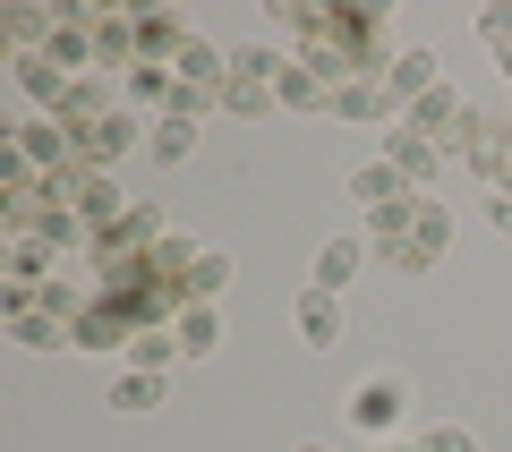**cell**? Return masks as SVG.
I'll return each instance as SVG.
<instances>
[{
  "instance_id": "30bf717a",
  "label": "cell",
  "mask_w": 512,
  "mask_h": 452,
  "mask_svg": "<svg viewBox=\"0 0 512 452\" xmlns=\"http://www.w3.org/2000/svg\"><path fill=\"white\" fill-rule=\"evenodd\" d=\"M188 26L180 18H163V9H154V18H137V60H154V69H180V52H188Z\"/></svg>"
},
{
  "instance_id": "1f68e13d",
  "label": "cell",
  "mask_w": 512,
  "mask_h": 452,
  "mask_svg": "<svg viewBox=\"0 0 512 452\" xmlns=\"http://www.w3.org/2000/svg\"><path fill=\"white\" fill-rule=\"evenodd\" d=\"M393 452H402V444H393ZM410 452H419V444H410Z\"/></svg>"
},
{
  "instance_id": "7c38bea8",
  "label": "cell",
  "mask_w": 512,
  "mask_h": 452,
  "mask_svg": "<svg viewBox=\"0 0 512 452\" xmlns=\"http://www.w3.org/2000/svg\"><path fill=\"white\" fill-rule=\"evenodd\" d=\"M461 111H470V103H461L453 86H436V94H419V103H410L402 120L419 128V137H436V145H444V137H453V128H461Z\"/></svg>"
},
{
  "instance_id": "ba28073f",
  "label": "cell",
  "mask_w": 512,
  "mask_h": 452,
  "mask_svg": "<svg viewBox=\"0 0 512 452\" xmlns=\"http://www.w3.org/2000/svg\"><path fill=\"white\" fill-rule=\"evenodd\" d=\"M384 86H393V103H419V94H436L444 77H436V52H427V43H410V52H393V69H384Z\"/></svg>"
},
{
  "instance_id": "484cf974",
  "label": "cell",
  "mask_w": 512,
  "mask_h": 452,
  "mask_svg": "<svg viewBox=\"0 0 512 452\" xmlns=\"http://www.w3.org/2000/svg\"><path fill=\"white\" fill-rule=\"evenodd\" d=\"M197 154V120H154V163H188Z\"/></svg>"
},
{
  "instance_id": "ac0fdd59",
  "label": "cell",
  "mask_w": 512,
  "mask_h": 452,
  "mask_svg": "<svg viewBox=\"0 0 512 452\" xmlns=\"http://www.w3.org/2000/svg\"><path fill=\"white\" fill-rule=\"evenodd\" d=\"M222 282H231V256H222V248H197V265H188V308H214V290Z\"/></svg>"
},
{
  "instance_id": "8fae6325",
  "label": "cell",
  "mask_w": 512,
  "mask_h": 452,
  "mask_svg": "<svg viewBox=\"0 0 512 452\" xmlns=\"http://www.w3.org/2000/svg\"><path fill=\"white\" fill-rule=\"evenodd\" d=\"M333 111H342V120H402V103H393L384 77H350V86L333 94Z\"/></svg>"
},
{
  "instance_id": "d4e9b609",
  "label": "cell",
  "mask_w": 512,
  "mask_h": 452,
  "mask_svg": "<svg viewBox=\"0 0 512 452\" xmlns=\"http://www.w3.org/2000/svg\"><path fill=\"white\" fill-rule=\"evenodd\" d=\"M154 401H163V376H146V367L111 376V410H154Z\"/></svg>"
},
{
  "instance_id": "44dd1931",
  "label": "cell",
  "mask_w": 512,
  "mask_h": 452,
  "mask_svg": "<svg viewBox=\"0 0 512 452\" xmlns=\"http://www.w3.org/2000/svg\"><path fill=\"white\" fill-rule=\"evenodd\" d=\"M103 111H111V103H103V86H94V77H77V86H69V103H60V111H52V120H60V128H69V137H86V128H94V120H103Z\"/></svg>"
},
{
  "instance_id": "9c48e42d",
  "label": "cell",
  "mask_w": 512,
  "mask_h": 452,
  "mask_svg": "<svg viewBox=\"0 0 512 452\" xmlns=\"http://www.w3.org/2000/svg\"><path fill=\"white\" fill-rule=\"evenodd\" d=\"M291 316H299V342H316V350H333V342H342V299H333V290H316V282H308Z\"/></svg>"
},
{
  "instance_id": "4fadbf2b",
  "label": "cell",
  "mask_w": 512,
  "mask_h": 452,
  "mask_svg": "<svg viewBox=\"0 0 512 452\" xmlns=\"http://www.w3.org/2000/svg\"><path fill=\"white\" fill-rule=\"evenodd\" d=\"M94 69H137V18H94Z\"/></svg>"
},
{
  "instance_id": "2e32d148",
  "label": "cell",
  "mask_w": 512,
  "mask_h": 452,
  "mask_svg": "<svg viewBox=\"0 0 512 452\" xmlns=\"http://www.w3.org/2000/svg\"><path fill=\"white\" fill-rule=\"evenodd\" d=\"M282 111H333V86H325L299 52H291V69H282Z\"/></svg>"
},
{
  "instance_id": "83f0119b",
  "label": "cell",
  "mask_w": 512,
  "mask_h": 452,
  "mask_svg": "<svg viewBox=\"0 0 512 452\" xmlns=\"http://www.w3.org/2000/svg\"><path fill=\"white\" fill-rule=\"evenodd\" d=\"M478 43H495V52L512 43V0H487V9H478Z\"/></svg>"
},
{
  "instance_id": "5bb4252c",
  "label": "cell",
  "mask_w": 512,
  "mask_h": 452,
  "mask_svg": "<svg viewBox=\"0 0 512 452\" xmlns=\"http://www.w3.org/2000/svg\"><path fill=\"white\" fill-rule=\"evenodd\" d=\"M0 265H9V282H18V290H43V282L60 273L43 239H9V248H0Z\"/></svg>"
},
{
  "instance_id": "cb8c5ba5",
  "label": "cell",
  "mask_w": 512,
  "mask_h": 452,
  "mask_svg": "<svg viewBox=\"0 0 512 452\" xmlns=\"http://www.w3.org/2000/svg\"><path fill=\"white\" fill-rule=\"evenodd\" d=\"M274 103H282V86H256V77H231L222 86V111H239V120H265Z\"/></svg>"
},
{
  "instance_id": "f1b7e54d",
  "label": "cell",
  "mask_w": 512,
  "mask_h": 452,
  "mask_svg": "<svg viewBox=\"0 0 512 452\" xmlns=\"http://www.w3.org/2000/svg\"><path fill=\"white\" fill-rule=\"evenodd\" d=\"M419 452H478V435H470V427H427Z\"/></svg>"
},
{
  "instance_id": "7a4b0ae2",
  "label": "cell",
  "mask_w": 512,
  "mask_h": 452,
  "mask_svg": "<svg viewBox=\"0 0 512 452\" xmlns=\"http://www.w3.org/2000/svg\"><path fill=\"white\" fill-rule=\"evenodd\" d=\"M154 248H163V214H154V205H128L120 222H103V231L86 239L94 273H103V265H128V256H154Z\"/></svg>"
},
{
  "instance_id": "7402d4cb",
  "label": "cell",
  "mask_w": 512,
  "mask_h": 452,
  "mask_svg": "<svg viewBox=\"0 0 512 452\" xmlns=\"http://www.w3.org/2000/svg\"><path fill=\"white\" fill-rule=\"evenodd\" d=\"M171 333H180V359H205V350L222 342V316L214 308H180V316H171Z\"/></svg>"
},
{
  "instance_id": "ffe728a7",
  "label": "cell",
  "mask_w": 512,
  "mask_h": 452,
  "mask_svg": "<svg viewBox=\"0 0 512 452\" xmlns=\"http://www.w3.org/2000/svg\"><path fill=\"white\" fill-rule=\"evenodd\" d=\"M402 171H393V163H367L359 171V180H350V205H367V214H384V205H393V197H402Z\"/></svg>"
},
{
  "instance_id": "52a82bcc",
  "label": "cell",
  "mask_w": 512,
  "mask_h": 452,
  "mask_svg": "<svg viewBox=\"0 0 512 452\" xmlns=\"http://www.w3.org/2000/svg\"><path fill=\"white\" fill-rule=\"evenodd\" d=\"M43 60H52V69H69V77L94 69V18H86V9H60V26H52V43H43Z\"/></svg>"
},
{
  "instance_id": "9a60e30c",
  "label": "cell",
  "mask_w": 512,
  "mask_h": 452,
  "mask_svg": "<svg viewBox=\"0 0 512 452\" xmlns=\"http://www.w3.org/2000/svg\"><path fill=\"white\" fill-rule=\"evenodd\" d=\"M18 86L35 94L43 111H60V103H69V86H77V77H69V69H52L43 52H26V60H18Z\"/></svg>"
},
{
  "instance_id": "3957f363",
  "label": "cell",
  "mask_w": 512,
  "mask_h": 452,
  "mask_svg": "<svg viewBox=\"0 0 512 452\" xmlns=\"http://www.w3.org/2000/svg\"><path fill=\"white\" fill-rule=\"evenodd\" d=\"M402 410H410V384L402 376H367L359 393H350V427H359V435H393Z\"/></svg>"
},
{
  "instance_id": "603a6c76",
  "label": "cell",
  "mask_w": 512,
  "mask_h": 452,
  "mask_svg": "<svg viewBox=\"0 0 512 452\" xmlns=\"http://www.w3.org/2000/svg\"><path fill=\"white\" fill-rule=\"evenodd\" d=\"M128 359L146 367V376H163V367L180 359V333H171V325H146V333H137V342H128Z\"/></svg>"
},
{
  "instance_id": "6da1fadb",
  "label": "cell",
  "mask_w": 512,
  "mask_h": 452,
  "mask_svg": "<svg viewBox=\"0 0 512 452\" xmlns=\"http://www.w3.org/2000/svg\"><path fill=\"white\" fill-rule=\"evenodd\" d=\"M444 239H453V214H444V205L427 197V188H402V197H393V205L376 214L367 248H376L393 273H427V265L444 256Z\"/></svg>"
},
{
  "instance_id": "e0dca14e",
  "label": "cell",
  "mask_w": 512,
  "mask_h": 452,
  "mask_svg": "<svg viewBox=\"0 0 512 452\" xmlns=\"http://www.w3.org/2000/svg\"><path fill=\"white\" fill-rule=\"evenodd\" d=\"M359 256H367V239H325V248H316V290L342 299V282L359 273Z\"/></svg>"
},
{
  "instance_id": "277c9868",
  "label": "cell",
  "mask_w": 512,
  "mask_h": 452,
  "mask_svg": "<svg viewBox=\"0 0 512 452\" xmlns=\"http://www.w3.org/2000/svg\"><path fill=\"white\" fill-rule=\"evenodd\" d=\"M384 163L402 171L410 188H427V180H436V171H444V145H436V137H419V128H410V120H393V137H384Z\"/></svg>"
},
{
  "instance_id": "5b68a950",
  "label": "cell",
  "mask_w": 512,
  "mask_h": 452,
  "mask_svg": "<svg viewBox=\"0 0 512 452\" xmlns=\"http://www.w3.org/2000/svg\"><path fill=\"white\" fill-rule=\"evenodd\" d=\"M128 145H137V111H103V120H94L86 128V137H77V163H86V171H111V163H120V154H128Z\"/></svg>"
},
{
  "instance_id": "4316f807",
  "label": "cell",
  "mask_w": 512,
  "mask_h": 452,
  "mask_svg": "<svg viewBox=\"0 0 512 452\" xmlns=\"http://www.w3.org/2000/svg\"><path fill=\"white\" fill-rule=\"evenodd\" d=\"M52 26H60V18H43V9H18V18H9V43H18V60L35 52V43H52Z\"/></svg>"
},
{
  "instance_id": "4dcf8cb0",
  "label": "cell",
  "mask_w": 512,
  "mask_h": 452,
  "mask_svg": "<svg viewBox=\"0 0 512 452\" xmlns=\"http://www.w3.org/2000/svg\"><path fill=\"white\" fill-rule=\"evenodd\" d=\"M299 452H333V444H299Z\"/></svg>"
},
{
  "instance_id": "8992f818",
  "label": "cell",
  "mask_w": 512,
  "mask_h": 452,
  "mask_svg": "<svg viewBox=\"0 0 512 452\" xmlns=\"http://www.w3.org/2000/svg\"><path fill=\"white\" fill-rule=\"evenodd\" d=\"M18 163L52 180V171H69V163H77V137H69L60 120H26V128H18Z\"/></svg>"
},
{
  "instance_id": "d6986e66",
  "label": "cell",
  "mask_w": 512,
  "mask_h": 452,
  "mask_svg": "<svg viewBox=\"0 0 512 452\" xmlns=\"http://www.w3.org/2000/svg\"><path fill=\"white\" fill-rule=\"evenodd\" d=\"M171 94H180V77H171V69H154V60L128 69V111H137V103H146V111H171Z\"/></svg>"
},
{
  "instance_id": "f546056e",
  "label": "cell",
  "mask_w": 512,
  "mask_h": 452,
  "mask_svg": "<svg viewBox=\"0 0 512 452\" xmlns=\"http://www.w3.org/2000/svg\"><path fill=\"white\" fill-rule=\"evenodd\" d=\"M487 222H495V231L512 239V197H495V205H487Z\"/></svg>"
}]
</instances>
